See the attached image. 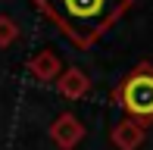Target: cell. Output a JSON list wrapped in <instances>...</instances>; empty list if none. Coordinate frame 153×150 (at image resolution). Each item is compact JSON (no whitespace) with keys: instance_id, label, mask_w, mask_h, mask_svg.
Segmentation results:
<instances>
[{"instance_id":"6da1fadb","label":"cell","mask_w":153,"mask_h":150,"mask_svg":"<svg viewBox=\"0 0 153 150\" xmlns=\"http://www.w3.org/2000/svg\"><path fill=\"white\" fill-rule=\"evenodd\" d=\"M34 6L75 47L88 50L134 6V0H34Z\"/></svg>"},{"instance_id":"8992f818","label":"cell","mask_w":153,"mask_h":150,"mask_svg":"<svg viewBox=\"0 0 153 150\" xmlns=\"http://www.w3.org/2000/svg\"><path fill=\"white\" fill-rule=\"evenodd\" d=\"M28 75L34 81H44V85L47 81H56L62 75V63H59V56L53 50H41L28 59Z\"/></svg>"},{"instance_id":"5b68a950","label":"cell","mask_w":153,"mask_h":150,"mask_svg":"<svg viewBox=\"0 0 153 150\" xmlns=\"http://www.w3.org/2000/svg\"><path fill=\"white\" fill-rule=\"evenodd\" d=\"M56 91L66 100H81L88 91H91V78H88V72H81L78 66H69V69H62V75L56 78Z\"/></svg>"},{"instance_id":"52a82bcc","label":"cell","mask_w":153,"mask_h":150,"mask_svg":"<svg viewBox=\"0 0 153 150\" xmlns=\"http://www.w3.org/2000/svg\"><path fill=\"white\" fill-rule=\"evenodd\" d=\"M16 41H19V25H16V19L0 16V47H13Z\"/></svg>"},{"instance_id":"3957f363","label":"cell","mask_w":153,"mask_h":150,"mask_svg":"<svg viewBox=\"0 0 153 150\" xmlns=\"http://www.w3.org/2000/svg\"><path fill=\"white\" fill-rule=\"evenodd\" d=\"M50 141L56 144L59 150H72L78 147V141L85 138V125H81V119L75 113H59L56 119L50 122Z\"/></svg>"},{"instance_id":"7a4b0ae2","label":"cell","mask_w":153,"mask_h":150,"mask_svg":"<svg viewBox=\"0 0 153 150\" xmlns=\"http://www.w3.org/2000/svg\"><path fill=\"white\" fill-rule=\"evenodd\" d=\"M113 100L125 110V119L150 125L153 122V63L150 59H141L113 88Z\"/></svg>"},{"instance_id":"277c9868","label":"cell","mask_w":153,"mask_h":150,"mask_svg":"<svg viewBox=\"0 0 153 150\" xmlns=\"http://www.w3.org/2000/svg\"><path fill=\"white\" fill-rule=\"evenodd\" d=\"M147 141V125H141V122L134 119H122L113 125V131H109V144L116 150H137Z\"/></svg>"}]
</instances>
